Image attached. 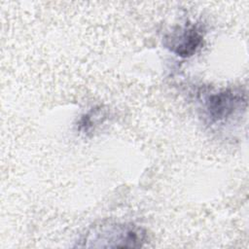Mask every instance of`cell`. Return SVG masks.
I'll list each match as a JSON object with an SVG mask.
<instances>
[{
  "instance_id": "obj_1",
  "label": "cell",
  "mask_w": 249,
  "mask_h": 249,
  "mask_svg": "<svg viewBox=\"0 0 249 249\" xmlns=\"http://www.w3.org/2000/svg\"><path fill=\"white\" fill-rule=\"evenodd\" d=\"M241 99L239 95L231 91H224L210 96L207 103L209 118L214 121H219L228 117L232 113Z\"/></svg>"
},
{
  "instance_id": "obj_2",
  "label": "cell",
  "mask_w": 249,
  "mask_h": 249,
  "mask_svg": "<svg viewBox=\"0 0 249 249\" xmlns=\"http://www.w3.org/2000/svg\"><path fill=\"white\" fill-rule=\"evenodd\" d=\"M201 35L195 29L186 30L178 39V42L173 46V52L180 56L192 55L201 42Z\"/></svg>"
}]
</instances>
